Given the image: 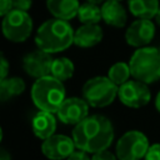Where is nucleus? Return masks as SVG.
Listing matches in <instances>:
<instances>
[{"mask_svg": "<svg viewBox=\"0 0 160 160\" xmlns=\"http://www.w3.org/2000/svg\"><path fill=\"white\" fill-rule=\"evenodd\" d=\"M72 140L76 149L89 154L106 150L114 140V128L111 121L104 115H88L79 124L74 125Z\"/></svg>", "mask_w": 160, "mask_h": 160, "instance_id": "1", "label": "nucleus"}, {"mask_svg": "<svg viewBox=\"0 0 160 160\" xmlns=\"http://www.w3.org/2000/svg\"><path fill=\"white\" fill-rule=\"evenodd\" d=\"M74 29L62 19H49L40 25L35 35V44L38 49L46 52L55 54L66 50L74 44Z\"/></svg>", "mask_w": 160, "mask_h": 160, "instance_id": "2", "label": "nucleus"}, {"mask_svg": "<svg viewBox=\"0 0 160 160\" xmlns=\"http://www.w3.org/2000/svg\"><path fill=\"white\" fill-rule=\"evenodd\" d=\"M31 99L39 110L56 114L65 100V86L52 75L39 78L31 88Z\"/></svg>", "mask_w": 160, "mask_h": 160, "instance_id": "3", "label": "nucleus"}, {"mask_svg": "<svg viewBox=\"0 0 160 160\" xmlns=\"http://www.w3.org/2000/svg\"><path fill=\"white\" fill-rule=\"evenodd\" d=\"M131 76L146 84L160 79V51L152 46L138 48L131 55L130 61Z\"/></svg>", "mask_w": 160, "mask_h": 160, "instance_id": "4", "label": "nucleus"}, {"mask_svg": "<svg viewBox=\"0 0 160 160\" xmlns=\"http://www.w3.org/2000/svg\"><path fill=\"white\" fill-rule=\"evenodd\" d=\"M119 86L108 76H95L89 79L82 86V98L90 106L105 108L118 96Z\"/></svg>", "mask_w": 160, "mask_h": 160, "instance_id": "5", "label": "nucleus"}, {"mask_svg": "<svg viewBox=\"0 0 160 160\" xmlns=\"http://www.w3.org/2000/svg\"><path fill=\"white\" fill-rule=\"evenodd\" d=\"M1 31L8 40L12 42H22L31 35L32 19L28 11L12 9L2 18Z\"/></svg>", "mask_w": 160, "mask_h": 160, "instance_id": "6", "label": "nucleus"}, {"mask_svg": "<svg viewBox=\"0 0 160 160\" xmlns=\"http://www.w3.org/2000/svg\"><path fill=\"white\" fill-rule=\"evenodd\" d=\"M149 140L141 131L130 130L116 142V156L119 160H141L149 150Z\"/></svg>", "mask_w": 160, "mask_h": 160, "instance_id": "7", "label": "nucleus"}, {"mask_svg": "<svg viewBox=\"0 0 160 160\" xmlns=\"http://www.w3.org/2000/svg\"><path fill=\"white\" fill-rule=\"evenodd\" d=\"M118 98L125 106L139 109L149 104L151 99V92L146 82L134 79L128 80L119 86Z\"/></svg>", "mask_w": 160, "mask_h": 160, "instance_id": "8", "label": "nucleus"}, {"mask_svg": "<svg viewBox=\"0 0 160 160\" xmlns=\"http://www.w3.org/2000/svg\"><path fill=\"white\" fill-rule=\"evenodd\" d=\"M89 115V104L82 98H65L59 110L56 111L58 119L68 125H76Z\"/></svg>", "mask_w": 160, "mask_h": 160, "instance_id": "9", "label": "nucleus"}, {"mask_svg": "<svg viewBox=\"0 0 160 160\" xmlns=\"http://www.w3.org/2000/svg\"><path fill=\"white\" fill-rule=\"evenodd\" d=\"M76 149L72 138L64 134H54L50 138L42 140L41 152L50 160L66 159Z\"/></svg>", "mask_w": 160, "mask_h": 160, "instance_id": "10", "label": "nucleus"}, {"mask_svg": "<svg viewBox=\"0 0 160 160\" xmlns=\"http://www.w3.org/2000/svg\"><path fill=\"white\" fill-rule=\"evenodd\" d=\"M155 35V25L151 19H138L125 32V40L130 46L134 48H142L148 46Z\"/></svg>", "mask_w": 160, "mask_h": 160, "instance_id": "11", "label": "nucleus"}, {"mask_svg": "<svg viewBox=\"0 0 160 160\" xmlns=\"http://www.w3.org/2000/svg\"><path fill=\"white\" fill-rule=\"evenodd\" d=\"M51 64H52L51 54L41 49L28 52L22 59V68L25 72L34 79L50 75Z\"/></svg>", "mask_w": 160, "mask_h": 160, "instance_id": "12", "label": "nucleus"}, {"mask_svg": "<svg viewBox=\"0 0 160 160\" xmlns=\"http://www.w3.org/2000/svg\"><path fill=\"white\" fill-rule=\"evenodd\" d=\"M31 129L36 138L39 139H48L55 134L56 130V119L52 112L39 110L32 120H31Z\"/></svg>", "mask_w": 160, "mask_h": 160, "instance_id": "13", "label": "nucleus"}, {"mask_svg": "<svg viewBox=\"0 0 160 160\" xmlns=\"http://www.w3.org/2000/svg\"><path fill=\"white\" fill-rule=\"evenodd\" d=\"M102 40V29L98 24H82L74 32V44L79 48H92Z\"/></svg>", "mask_w": 160, "mask_h": 160, "instance_id": "14", "label": "nucleus"}, {"mask_svg": "<svg viewBox=\"0 0 160 160\" xmlns=\"http://www.w3.org/2000/svg\"><path fill=\"white\" fill-rule=\"evenodd\" d=\"M101 18L102 20L114 28H122L126 24L128 14L125 8L118 0H106L101 5Z\"/></svg>", "mask_w": 160, "mask_h": 160, "instance_id": "15", "label": "nucleus"}, {"mask_svg": "<svg viewBox=\"0 0 160 160\" xmlns=\"http://www.w3.org/2000/svg\"><path fill=\"white\" fill-rule=\"evenodd\" d=\"M46 8L54 18L70 20L78 16L79 0H46Z\"/></svg>", "mask_w": 160, "mask_h": 160, "instance_id": "16", "label": "nucleus"}, {"mask_svg": "<svg viewBox=\"0 0 160 160\" xmlns=\"http://www.w3.org/2000/svg\"><path fill=\"white\" fill-rule=\"evenodd\" d=\"M128 6L130 12L138 19H152L160 4L159 0H128Z\"/></svg>", "mask_w": 160, "mask_h": 160, "instance_id": "17", "label": "nucleus"}, {"mask_svg": "<svg viewBox=\"0 0 160 160\" xmlns=\"http://www.w3.org/2000/svg\"><path fill=\"white\" fill-rule=\"evenodd\" d=\"M25 90V81L21 78L11 76L0 80V101H8L19 96Z\"/></svg>", "mask_w": 160, "mask_h": 160, "instance_id": "18", "label": "nucleus"}, {"mask_svg": "<svg viewBox=\"0 0 160 160\" xmlns=\"http://www.w3.org/2000/svg\"><path fill=\"white\" fill-rule=\"evenodd\" d=\"M74 71H75V66L70 59H68L65 56L52 59L50 75H52L54 78H56L61 81H65L74 75Z\"/></svg>", "mask_w": 160, "mask_h": 160, "instance_id": "19", "label": "nucleus"}, {"mask_svg": "<svg viewBox=\"0 0 160 160\" xmlns=\"http://www.w3.org/2000/svg\"><path fill=\"white\" fill-rule=\"evenodd\" d=\"M78 19L82 24H98L100 20H102L101 8H99V5L86 1L85 4L80 5L78 11Z\"/></svg>", "mask_w": 160, "mask_h": 160, "instance_id": "20", "label": "nucleus"}, {"mask_svg": "<svg viewBox=\"0 0 160 160\" xmlns=\"http://www.w3.org/2000/svg\"><path fill=\"white\" fill-rule=\"evenodd\" d=\"M130 76H131L130 65L126 64V62H124V61L115 62L114 65H111V68L108 71V78L114 84H116L118 86H120L121 84L126 82Z\"/></svg>", "mask_w": 160, "mask_h": 160, "instance_id": "21", "label": "nucleus"}, {"mask_svg": "<svg viewBox=\"0 0 160 160\" xmlns=\"http://www.w3.org/2000/svg\"><path fill=\"white\" fill-rule=\"evenodd\" d=\"M145 160H160V144H152L149 146V150L144 158Z\"/></svg>", "mask_w": 160, "mask_h": 160, "instance_id": "22", "label": "nucleus"}, {"mask_svg": "<svg viewBox=\"0 0 160 160\" xmlns=\"http://www.w3.org/2000/svg\"><path fill=\"white\" fill-rule=\"evenodd\" d=\"M91 160H119V159L116 155H114L111 151L106 149V150H101V151L92 154Z\"/></svg>", "mask_w": 160, "mask_h": 160, "instance_id": "23", "label": "nucleus"}, {"mask_svg": "<svg viewBox=\"0 0 160 160\" xmlns=\"http://www.w3.org/2000/svg\"><path fill=\"white\" fill-rule=\"evenodd\" d=\"M9 74V61L5 58L4 52L0 50V80L5 79Z\"/></svg>", "mask_w": 160, "mask_h": 160, "instance_id": "24", "label": "nucleus"}, {"mask_svg": "<svg viewBox=\"0 0 160 160\" xmlns=\"http://www.w3.org/2000/svg\"><path fill=\"white\" fill-rule=\"evenodd\" d=\"M88 154H89V152L78 149V150H74V151L66 158V160H91Z\"/></svg>", "mask_w": 160, "mask_h": 160, "instance_id": "25", "label": "nucleus"}, {"mask_svg": "<svg viewBox=\"0 0 160 160\" xmlns=\"http://www.w3.org/2000/svg\"><path fill=\"white\" fill-rule=\"evenodd\" d=\"M32 5V0H12V6L14 9L28 11Z\"/></svg>", "mask_w": 160, "mask_h": 160, "instance_id": "26", "label": "nucleus"}, {"mask_svg": "<svg viewBox=\"0 0 160 160\" xmlns=\"http://www.w3.org/2000/svg\"><path fill=\"white\" fill-rule=\"evenodd\" d=\"M12 0H0V16L4 18L10 10H12Z\"/></svg>", "mask_w": 160, "mask_h": 160, "instance_id": "27", "label": "nucleus"}, {"mask_svg": "<svg viewBox=\"0 0 160 160\" xmlns=\"http://www.w3.org/2000/svg\"><path fill=\"white\" fill-rule=\"evenodd\" d=\"M0 160H11L10 154L2 148H0Z\"/></svg>", "mask_w": 160, "mask_h": 160, "instance_id": "28", "label": "nucleus"}, {"mask_svg": "<svg viewBox=\"0 0 160 160\" xmlns=\"http://www.w3.org/2000/svg\"><path fill=\"white\" fill-rule=\"evenodd\" d=\"M155 106H156L158 111L160 112V91H159L158 95H156V99H155Z\"/></svg>", "mask_w": 160, "mask_h": 160, "instance_id": "29", "label": "nucleus"}, {"mask_svg": "<svg viewBox=\"0 0 160 160\" xmlns=\"http://www.w3.org/2000/svg\"><path fill=\"white\" fill-rule=\"evenodd\" d=\"M88 2H91V4H95V5H102L106 0H86Z\"/></svg>", "mask_w": 160, "mask_h": 160, "instance_id": "30", "label": "nucleus"}, {"mask_svg": "<svg viewBox=\"0 0 160 160\" xmlns=\"http://www.w3.org/2000/svg\"><path fill=\"white\" fill-rule=\"evenodd\" d=\"M155 21H156L158 25H160V8H159V10H158V12L155 15Z\"/></svg>", "mask_w": 160, "mask_h": 160, "instance_id": "31", "label": "nucleus"}, {"mask_svg": "<svg viewBox=\"0 0 160 160\" xmlns=\"http://www.w3.org/2000/svg\"><path fill=\"white\" fill-rule=\"evenodd\" d=\"M1 140H2V129L0 128V142H1Z\"/></svg>", "mask_w": 160, "mask_h": 160, "instance_id": "32", "label": "nucleus"}, {"mask_svg": "<svg viewBox=\"0 0 160 160\" xmlns=\"http://www.w3.org/2000/svg\"><path fill=\"white\" fill-rule=\"evenodd\" d=\"M159 51H160V48H159Z\"/></svg>", "mask_w": 160, "mask_h": 160, "instance_id": "33", "label": "nucleus"}, {"mask_svg": "<svg viewBox=\"0 0 160 160\" xmlns=\"http://www.w3.org/2000/svg\"><path fill=\"white\" fill-rule=\"evenodd\" d=\"M118 1H121V0H118Z\"/></svg>", "mask_w": 160, "mask_h": 160, "instance_id": "34", "label": "nucleus"}]
</instances>
